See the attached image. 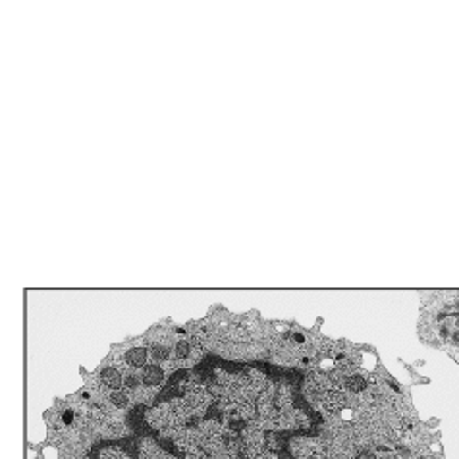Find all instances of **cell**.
<instances>
[{
    "instance_id": "6da1fadb",
    "label": "cell",
    "mask_w": 459,
    "mask_h": 459,
    "mask_svg": "<svg viewBox=\"0 0 459 459\" xmlns=\"http://www.w3.org/2000/svg\"><path fill=\"white\" fill-rule=\"evenodd\" d=\"M438 313L432 336L442 342L444 348L459 351V291L440 293Z\"/></svg>"
},
{
    "instance_id": "7a4b0ae2",
    "label": "cell",
    "mask_w": 459,
    "mask_h": 459,
    "mask_svg": "<svg viewBox=\"0 0 459 459\" xmlns=\"http://www.w3.org/2000/svg\"><path fill=\"white\" fill-rule=\"evenodd\" d=\"M162 380H164V371H162V367H159V365H147V367L143 368V373H142V382H143L145 386H149V388H155V386L162 385Z\"/></svg>"
},
{
    "instance_id": "3957f363",
    "label": "cell",
    "mask_w": 459,
    "mask_h": 459,
    "mask_svg": "<svg viewBox=\"0 0 459 459\" xmlns=\"http://www.w3.org/2000/svg\"><path fill=\"white\" fill-rule=\"evenodd\" d=\"M100 380H103L105 386H108L112 390H118L124 385V378L117 367L103 368V373H100Z\"/></svg>"
},
{
    "instance_id": "277c9868",
    "label": "cell",
    "mask_w": 459,
    "mask_h": 459,
    "mask_svg": "<svg viewBox=\"0 0 459 459\" xmlns=\"http://www.w3.org/2000/svg\"><path fill=\"white\" fill-rule=\"evenodd\" d=\"M149 350L145 348H134L126 353V363L134 367V368H139V367H147V359H149Z\"/></svg>"
},
{
    "instance_id": "5b68a950",
    "label": "cell",
    "mask_w": 459,
    "mask_h": 459,
    "mask_svg": "<svg viewBox=\"0 0 459 459\" xmlns=\"http://www.w3.org/2000/svg\"><path fill=\"white\" fill-rule=\"evenodd\" d=\"M110 403H112L114 407H118V410H126V407L130 405V396H127L126 392L112 390V394H110Z\"/></svg>"
},
{
    "instance_id": "8992f818",
    "label": "cell",
    "mask_w": 459,
    "mask_h": 459,
    "mask_svg": "<svg viewBox=\"0 0 459 459\" xmlns=\"http://www.w3.org/2000/svg\"><path fill=\"white\" fill-rule=\"evenodd\" d=\"M191 351H194V348H191V343L182 340V342L176 343L174 357H176V359H191Z\"/></svg>"
},
{
    "instance_id": "52a82bcc",
    "label": "cell",
    "mask_w": 459,
    "mask_h": 459,
    "mask_svg": "<svg viewBox=\"0 0 459 459\" xmlns=\"http://www.w3.org/2000/svg\"><path fill=\"white\" fill-rule=\"evenodd\" d=\"M149 353H151V357L155 361H167L169 357H170V351H169V348L167 346H160V343H155V346H152L151 350H149Z\"/></svg>"
},
{
    "instance_id": "ba28073f",
    "label": "cell",
    "mask_w": 459,
    "mask_h": 459,
    "mask_svg": "<svg viewBox=\"0 0 459 459\" xmlns=\"http://www.w3.org/2000/svg\"><path fill=\"white\" fill-rule=\"evenodd\" d=\"M124 385H126L127 388H137V386H139V378H137L135 375H127V377L124 378Z\"/></svg>"
},
{
    "instance_id": "9c48e42d",
    "label": "cell",
    "mask_w": 459,
    "mask_h": 459,
    "mask_svg": "<svg viewBox=\"0 0 459 459\" xmlns=\"http://www.w3.org/2000/svg\"><path fill=\"white\" fill-rule=\"evenodd\" d=\"M64 420H66V423H70V420H72V413L68 411L66 415H64Z\"/></svg>"
}]
</instances>
